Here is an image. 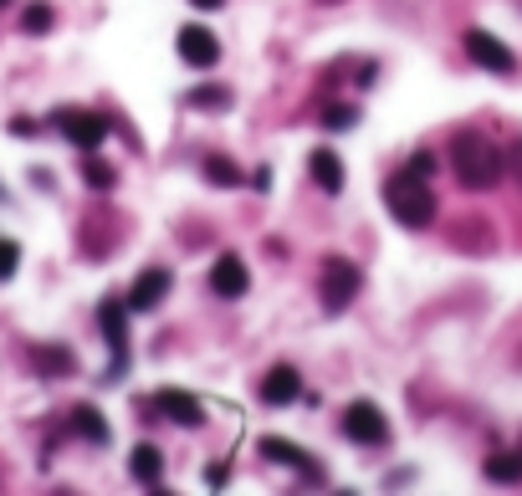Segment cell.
I'll use <instances>...</instances> for the list:
<instances>
[{
	"mask_svg": "<svg viewBox=\"0 0 522 496\" xmlns=\"http://www.w3.org/2000/svg\"><path fill=\"white\" fill-rule=\"evenodd\" d=\"M36 369L57 379V374L72 369V353H67V348H36Z\"/></svg>",
	"mask_w": 522,
	"mask_h": 496,
	"instance_id": "cell-21",
	"label": "cell"
},
{
	"mask_svg": "<svg viewBox=\"0 0 522 496\" xmlns=\"http://www.w3.org/2000/svg\"><path fill=\"white\" fill-rule=\"evenodd\" d=\"M57 128H62V139L67 144H77L82 154H93L103 139H108V118L103 113H82V108H62L57 118H52Z\"/></svg>",
	"mask_w": 522,
	"mask_h": 496,
	"instance_id": "cell-4",
	"label": "cell"
},
{
	"mask_svg": "<svg viewBox=\"0 0 522 496\" xmlns=\"http://www.w3.org/2000/svg\"><path fill=\"white\" fill-rule=\"evenodd\" d=\"M0 6H11V0H0Z\"/></svg>",
	"mask_w": 522,
	"mask_h": 496,
	"instance_id": "cell-27",
	"label": "cell"
},
{
	"mask_svg": "<svg viewBox=\"0 0 522 496\" xmlns=\"http://www.w3.org/2000/svg\"><path fill=\"white\" fill-rule=\"evenodd\" d=\"M190 6H200V11H221L226 0H190Z\"/></svg>",
	"mask_w": 522,
	"mask_h": 496,
	"instance_id": "cell-26",
	"label": "cell"
},
{
	"mask_svg": "<svg viewBox=\"0 0 522 496\" xmlns=\"http://www.w3.org/2000/svg\"><path fill=\"white\" fill-rule=\"evenodd\" d=\"M308 169H313V179H318L328 195L343 190V159H338L333 149H313V154H308Z\"/></svg>",
	"mask_w": 522,
	"mask_h": 496,
	"instance_id": "cell-14",
	"label": "cell"
},
{
	"mask_svg": "<svg viewBox=\"0 0 522 496\" xmlns=\"http://www.w3.org/2000/svg\"><path fill=\"white\" fill-rule=\"evenodd\" d=\"M52 21H57V16H52V6H47V0H36V6H26V16H21V26H26L31 36H47V31H52Z\"/></svg>",
	"mask_w": 522,
	"mask_h": 496,
	"instance_id": "cell-22",
	"label": "cell"
},
{
	"mask_svg": "<svg viewBox=\"0 0 522 496\" xmlns=\"http://www.w3.org/2000/svg\"><path fill=\"white\" fill-rule=\"evenodd\" d=\"M430 169H435V159H430V154H415V159H410V174L430 179Z\"/></svg>",
	"mask_w": 522,
	"mask_h": 496,
	"instance_id": "cell-25",
	"label": "cell"
},
{
	"mask_svg": "<svg viewBox=\"0 0 522 496\" xmlns=\"http://www.w3.org/2000/svg\"><path fill=\"white\" fill-rule=\"evenodd\" d=\"M205 179H210V185H221V190H236L241 185V169L231 159H221V154H210L205 159Z\"/></svg>",
	"mask_w": 522,
	"mask_h": 496,
	"instance_id": "cell-17",
	"label": "cell"
},
{
	"mask_svg": "<svg viewBox=\"0 0 522 496\" xmlns=\"http://www.w3.org/2000/svg\"><path fill=\"white\" fill-rule=\"evenodd\" d=\"M82 179H87V185H93V190H113L118 169H113V164H103L98 154H87V164H82Z\"/></svg>",
	"mask_w": 522,
	"mask_h": 496,
	"instance_id": "cell-19",
	"label": "cell"
},
{
	"mask_svg": "<svg viewBox=\"0 0 522 496\" xmlns=\"http://www.w3.org/2000/svg\"><path fill=\"white\" fill-rule=\"evenodd\" d=\"M0 200H6V190H0Z\"/></svg>",
	"mask_w": 522,
	"mask_h": 496,
	"instance_id": "cell-28",
	"label": "cell"
},
{
	"mask_svg": "<svg viewBox=\"0 0 522 496\" xmlns=\"http://www.w3.org/2000/svg\"><path fill=\"white\" fill-rule=\"evenodd\" d=\"M190 103L195 108H210V113H226L231 108V87H195Z\"/></svg>",
	"mask_w": 522,
	"mask_h": 496,
	"instance_id": "cell-20",
	"label": "cell"
},
{
	"mask_svg": "<svg viewBox=\"0 0 522 496\" xmlns=\"http://www.w3.org/2000/svg\"><path fill=\"white\" fill-rule=\"evenodd\" d=\"M451 169L466 190H492L502 179V149L487 144L482 133H461V139L451 144Z\"/></svg>",
	"mask_w": 522,
	"mask_h": 496,
	"instance_id": "cell-1",
	"label": "cell"
},
{
	"mask_svg": "<svg viewBox=\"0 0 522 496\" xmlns=\"http://www.w3.org/2000/svg\"><path fill=\"white\" fill-rule=\"evenodd\" d=\"M261 456H267V461H282V466H297V471L308 476V481H318V461L308 456V450H297L292 440H277V435H267V440H261Z\"/></svg>",
	"mask_w": 522,
	"mask_h": 496,
	"instance_id": "cell-12",
	"label": "cell"
},
{
	"mask_svg": "<svg viewBox=\"0 0 522 496\" xmlns=\"http://www.w3.org/2000/svg\"><path fill=\"white\" fill-rule=\"evenodd\" d=\"M384 205H389V215H395L400 225H410V231H425V225L435 220V195H430V185L420 174H395L384 185Z\"/></svg>",
	"mask_w": 522,
	"mask_h": 496,
	"instance_id": "cell-2",
	"label": "cell"
},
{
	"mask_svg": "<svg viewBox=\"0 0 522 496\" xmlns=\"http://www.w3.org/2000/svg\"><path fill=\"white\" fill-rule=\"evenodd\" d=\"M343 435L354 440V445H384V440H389V420H384L379 404L354 399V404L343 410Z\"/></svg>",
	"mask_w": 522,
	"mask_h": 496,
	"instance_id": "cell-3",
	"label": "cell"
},
{
	"mask_svg": "<svg viewBox=\"0 0 522 496\" xmlns=\"http://www.w3.org/2000/svg\"><path fill=\"white\" fill-rule=\"evenodd\" d=\"M466 52H471V62H476V67H487V72H497V77H507V72H512V52L502 47V41H497L492 31H466Z\"/></svg>",
	"mask_w": 522,
	"mask_h": 496,
	"instance_id": "cell-9",
	"label": "cell"
},
{
	"mask_svg": "<svg viewBox=\"0 0 522 496\" xmlns=\"http://www.w3.org/2000/svg\"><path fill=\"white\" fill-rule=\"evenodd\" d=\"M16 266H21V246L16 241H0V282H11Z\"/></svg>",
	"mask_w": 522,
	"mask_h": 496,
	"instance_id": "cell-23",
	"label": "cell"
},
{
	"mask_svg": "<svg viewBox=\"0 0 522 496\" xmlns=\"http://www.w3.org/2000/svg\"><path fill=\"white\" fill-rule=\"evenodd\" d=\"M128 471H134V481L139 486H159L164 481V456H159V445H134L128 450Z\"/></svg>",
	"mask_w": 522,
	"mask_h": 496,
	"instance_id": "cell-13",
	"label": "cell"
},
{
	"mask_svg": "<svg viewBox=\"0 0 522 496\" xmlns=\"http://www.w3.org/2000/svg\"><path fill=\"white\" fill-rule=\"evenodd\" d=\"M98 328H103V338H108L113 348H123V343H128V307H118V302H103V312H98Z\"/></svg>",
	"mask_w": 522,
	"mask_h": 496,
	"instance_id": "cell-15",
	"label": "cell"
},
{
	"mask_svg": "<svg viewBox=\"0 0 522 496\" xmlns=\"http://www.w3.org/2000/svg\"><path fill=\"white\" fill-rule=\"evenodd\" d=\"M210 292H215V297H226V302L246 297V292H251L246 261H241V256H221V261H215V266H210Z\"/></svg>",
	"mask_w": 522,
	"mask_h": 496,
	"instance_id": "cell-7",
	"label": "cell"
},
{
	"mask_svg": "<svg viewBox=\"0 0 522 496\" xmlns=\"http://www.w3.org/2000/svg\"><path fill=\"white\" fill-rule=\"evenodd\" d=\"M72 425H77V435H82V440L108 445V420L93 410V404H77V410H72Z\"/></svg>",
	"mask_w": 522,
	"mask_h": 496,
	"instance_id": "cell-16",
	"label": "cell"
},
{
	"mask_svg": "<svg viewBox=\"0 0 522 496\" xmlns=\"http://www.w3.org/2000/svg\"><path fill=\"white\" fill-rule=\"evenodd\" d=\"M169 287H174V277H169V266H149V272H139V282H134V292H128V312H154L164 297H169Z\"/></svg>",
	"mask_w": 522,
	"mask_h": 496,
	"instance_id": "cell-6",
	"label": "cell"
},
{
	"mask_svg": "<svg viewBox=\"0 0 522 496\" xmlns=\"http://www.w3.org/2000/svg\"><path fill=\"white\" fill-rule=\"evenodd\" d=\"M359 266L354 261H343V256H333L328 266H323V307L328 312H343L348 302H354L359 297Z\"/></svg>",
	"mask_w": 522,
	"mask_h": 496,
	"instance_id": "cell-5",
	"label": "cell"
},
{
	"mask_svg": "<svg viewBox=\"0 0 522 496\" xmlns=\"http://www.w3.org/2000/svg\"><path fill=\"white\" fill-rule=\"evenodd\" d=\"M354 123H359V108H328L323 113V128H333V133L338 128H354Z\"/></svg>",
	"mask_w": 522,
	"mask_h": 496,
	"instance_id": "cell-24",
	"label": "cell"
},
{
	"mask_svg": "<svg viewBox=\"0 0 522 496\" xmlns=\"http://www.w3.org/2000/svg\"><path fill=\"white\" fill-rule=\"evenodd\" d=\"M487 476L502 481V486L522 481V456H517V450H507V456H492V461H487Z\"/></svg>",
	"mask_w": 522,
	"mask_h": 496,
	"instance_id": "cell-18",
	"label": "cell"
},
{
	"mask_svg": "<svg viewBox=\"0 0 522 496\" xmlns=\"http://www.w3.org/2000/svg\"><path fill=\"white\" fill-rule=\"evenodd\" d=\"M154 404H159V415H164V420H174V425H200V420H205L200 399H195L190 389H159V394H154Z\"/></svg>",
	"mask_w": 522,
	"mask_h": 496,
	"instance_id": "cell-10",
	"label": "cell"
},
{
	"mask_svg": "<svg viewBox=\"0 0 522 496\" xmlns=\"http://www.w3.org/2000/svg\"><path fill=\"white\" fill-rule=\"evenodd\" d=\"M174 47H180V62H190V67H215L221 62V41H215L205 26H185L180 36H174Z\"/></svg>",
	"mask_w": 522,
	"mask_h": 496,
	"instance_id": "cell-8",
	"label": "cell"
},
{
	"mask_svg": "<svg viewBox=\"0 0 522 496\" xmlns=\"http://www.w3.org/2000/svg\"><path fill=\"white\" fill-rule=\"evenodd\" d=\"M261 399H267V404H292V399H302V374H297L292 364H277L267 379H261Z\"/></svg>",
	"mask_w": 522,
	"mask_h": 496,
	"instance_id": "cell-11",
	"label": "cell"
}]
</instances>
